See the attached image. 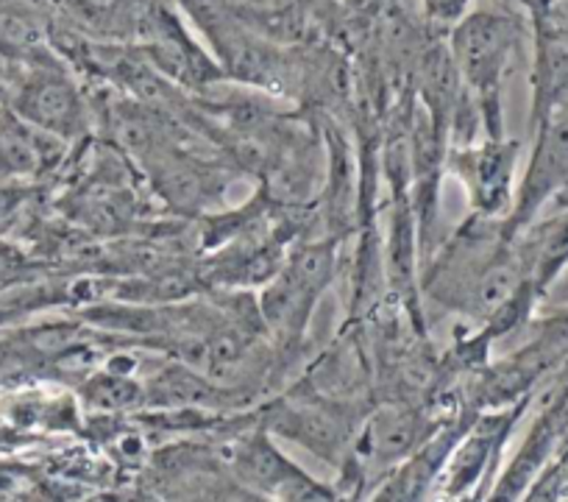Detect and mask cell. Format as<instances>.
Here are the masks:
<instances>
[{"mask_svg": "<svg viewBox=\"0 0 568 502\" xmlns=\"http://www.w3.org/2000/svg\"><path fill=\"white\" fill-rule=\"evenodd\" d=\"M516 42V20L483 9L457 20L452 31V57L488 138H501V81Z\"/></svg>", "mask_w": 568, "mask_h": 502, "instance_id": "cell-1", "label": "cell"}, {"mask_svg": "<svg viewBox=\"0 0 568 502\" xmlns=\"http://www.w3.org/2000/svg\"><path fill=\"white\" fill-rule=\"evenodd\" d=\"M12 112L59 140H75L87 129V107L79 87L59 68L42 62L14 87Z\"/></svg>", "mask_w": 568, "mask_h": 502, "instance_id": "cell-2", "label": "cell"}, {"mask_svg": "<svg viewBox=\"0 0 568 502\" xmlns=\"http://www.w3.org/2000/svg\"><path fill=\"white\" fill-rule=\"evenodd\" d=\"M332 271L329 245H310L291 260V269L278 277L265 297V313L271 324L284 335H298L304 330L310 308L324 288Z\"/></svg>", "mask_w": 568, "mask_h": 502, "instance_id": "cell-3", "label": "cell"}, {"mask_svg": "<svg viewBox=\"0 0 568 502\" xmlns=\"http://www.w3.org/2000/svg\"><path fill=\"white\" fill-rule=\"evenodd\" d=\"M232 466L237 478L251 489L271 491L287 500H318L332 496V491L321 489L310 474L293 466L262 433L245 435L237 441L232 455Z\"/></svg>", "mask_w": 568, "mask_h": 502, "instance_id": "cell-4", "label": "cell"}, {"mask_svg": "<svg viewBox=\"0 0 568 502\" xmlns=\"http://www.w3.org/2000/svg\"><path fill=\"white\" fill-rule=\"evenodd\" d=\"M516 160L518 143H507L501 138H490L483 149L457 151V171L479 215L494 218L510 204Z\"/></svg>", "mask_w": 568, "mask_h": 502, "instance_id": "cell-5", "label": "cell"}, {"mask_svg": "<svg viewBox=\"0 0 568 502\" xmlns=\"http://www.w3.org/2000/svg\"><path fill=\"white\" fill-rule=\"evenodd\" d=\"M538 149H535L532 165L524 179L516 215L513 221H507V232L524 227L532 212L568 179V109H560L544 123H538Z\"/></svg>", "mask_w": 568, "mask_h": 502, "instance_id": "cell-6", "label": "cell"}, {"mask_svg": "<svg viewBox=\"0 0 568 502\" xmlns=\"http://www.w3.org/2000/svg\"><path fill=\"white\" fill-rule=\"evenodd\" d=\"M64 140L42 132L37 126L7 109L0 112V177H31L57 162Z\"/></svg>", "mask_w": 568, "mask_h": 502, "instance_id": "cell-7", "label": "cell"}, {"mask_svg": "<svg viewBox=\"0 0 568 502\" xmlns=\"http://www.w3.org/2000/svg\"><path fill=\"white\" fill-rule=\"evenodd\" d=\"M560 109H568V40L549 26L538 40L532 123H544Z\"/></svg>", "mask_w": 568, "mask_h": 502, "instance_id": "cell-8", "label": "cell"}, {"mask_svg": "<svg viewBox=\"0 0 568 502\" xmlns=\"http://www.w3.org/2000/svg\"><path fill=\"white\" fill-rule=\"evenodd\" d=\"M420 416L409 411H382L371 419L368 430H365L363 441L365 450H368V458L376 463H393L402 461L407 452L415 450V444H420Z\"/></svg>", "mask_w": 568, "mask_h": 502, "instance_id": "cell-9", "label": "cell"}, {"mask_svg": "<svg viewBox=\"0 0 568 502\" xmlns=\"http://www.w3.org/2000/svg\"><path fill=\"white\" fill-rule=\"evenodd\" d=\"M524 496H529V500H568V424Z\"/></svg>", "mask_w": 568, "mask_h": 502, "instance_id": "cell-10", "label": "cell"}, {"mask_svg": "<svg viewBox=\"0 0 568 502\" xmlns=\"http://www.w3.org/2000/svg\"><path fill=\"white\" fill-rule=\"evenodd\" d=\"M84 396L92 408L118 411V408L136 405V402H140V389H136V383H131V380H123V376L101 374L87 385Z\"/></svg>", "mask_w": 568, "mask_h": 502, "instance_id": "cell-11", "label": "cell"}, {"mask_svg": "<svg viewBox=\"0 0 568 502\" xmlns=\"http://www.w3.org/2000/svg\"><path fill=\"white\" fill-rule=\"evenodd\" d=\"M40 31L20 14H0V53L31 59L40 53Z\"/></svg>", "mask_w": 568, "mask_h": 502, "instance_id": "cell-12", "label": "cell"}, {"mask_svg": "<svg viewBox=\"0 0 568 502\" xmlns=\"http://www.w3.org/2000/svg\"><path fill=\"white\" fill-rule=\"evenodd\" d=\"M474 0H424L429 18L440 20V23H457L468 14V7Z\"/></svg>", "mask_w": 568, "mask_h": 502, "instance_id": "cell-13", "label": "cell"}, {"mask_svg": "<svg viewBox=\"0 0 568 502\" xmlns=\"http://www.w3.org/2000/svg\"><path fill=\"white\" fill-rule=\"evenodd\" d=\"M84 14H112L120 7V0H73Z\"/></svg>", "mask_w": 568, "mask_h": 502, "instance_id": "cell-14", "label": "cell"}, {"mask_svg": "<svg viewBox=\"0 0 568 502\" xmlns=\"http://www.w3.org/2000/svg\"><path fill=\"white\" fill-rule=\"evenodd\" d=\"M551 26H555V29L560 31V34L568 40V0L560 7V12H557V20Z\"/></svg>", "mask_w": 568, "mask_h": 502, "instance_id": "cell-15", "label": "cell"}]
</instances>
